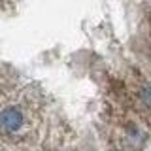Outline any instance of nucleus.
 Segmentation results:
<instances>
[{"label": "nucleus", "mask_w": 151, "mask_h": 151, "mask_svg": "<svg viewBox=\"0 0 151 151\" xmlns=\"http://www.w3.org/2000/svg\"><path fill=\"white\" fill-rule=\"evenodd\" d=\"M28 113L21 104H6L0 108V134L6 138H21L28 130Z\"/></svg>", "instance_id": "f257e3e1"}, {"label": "nucleus", "mask_w": 151, "mask_h": 151, "mask_svg": "<svg viewBox=\"0 0 151 151\" xmlns=\"http://www.w3.org/2000/svg\"><path fill=\"white\" fill-rule=\"evenodd\" d=\"M108 151H119V149H108Z\"/></svg>", "instance_id": "f03ea898"}]
</instances>
